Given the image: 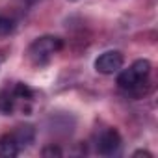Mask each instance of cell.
<instances>
[{
  "label": "cell",
  "instance_id": "obj_1",
  "mask_svg": "<svg viewBox=\"0 0 158 158\" xmlns=\"http://www.w3.org/2000/svg\"><path fill=\"white\" fill-rule=\"evenodd\" d=\"M61 39L54 37V35H43L39 39H35L30 48H28V58L34 65H43L47 63L60 48H61Z\"/></svg>",
  "mask_w": 158,
  "mask_h": 158
},
{
  "label": "cell",
  "instance_id": "obj_2",
  "mask_svg": "<svg viewBox=\"0 0 158 158\" xmlns=\"http://www.w3.org/2000/svg\"><path fill=\"white\" fill-rule=\"evenodd\" d=\"M151 73V63L149 60H136L128 69H123L117 76V86L121 89H136L143 78H147V74Z\"/></svg>",
  "mask_w": 158,
  "mask_h": 158
},
{
  "label": "cell",
  "instance_id": "obj_3",
  "mask_svg": "<svg viewBox=\"0 0 158 158\" xmlns=\"http://www.w3.org/2000/svg\"><path fill=\"white\" fill-rule=\"evenodd\" d=\"M123 67V54L119 50H108L102 52L95 60V69L101 74H114Z\"/></svg>",
  "mask_w": 158,
  "mask_h": 158
},
{
  "label": "cell",
  "instance_id": "obj_4",
  "mask_svg": "<svg viewBox=\"0 0 158 158\" xmlns=\"http://www.w3.org/2000/svg\"><path fill=\"white\" fill-rule=\"evenodd\" d=\"M119 147H121V136L117 130L108 128L101 134V138H99V152L101 154L112 156L119 151Z\"/></svg>",
  "mask_w": 158,
  "mask_h": 158
},
{
  "label": "cell",
  "instance_id": "obj_5",
  "mask_svg": "<svg viewBox=\"0 0 158 158\" xmlns=\"http://www.w3.org/2000/svg\"><path fill=\"white\" fill-rule=\"evenodd\" d=\"M19 145L13 138V134H8L0 138V158H15L19 154Z\"/></svg>",
  "mask_w": 158,
  "mask_h": 158
},
{
  "label": "cell",
  "instance_id": "obj_6",
  "mask_svg": "<svg viewBox=\"0 0 158 158\" xmlns=\"http://www.w3.org/2000/svg\"><path fill=\"white\" fill-rule=\"evenodd\" d=\"M34 136H35V132H34V127H30V125H26V127H19V128L13 132V138H15L19 149L28 147V145L34 141Z\"/></svg>",
  "mask_w": 158,
  "mask_h": 158
},
{
  "label": "cell",
  "instance_id": "obj_7",
  "mask_svg": "<svg viewBox=\"0 0 158 158\" xmlns=\"http://www.w3.org/2000/svg\"><path fill=\"white\" fill-rule=\"evenodd\" d=\"M17 102H19V101H17L13 89H2V91H0V112L11 114Z\"/></svg>",
  "mask_w": 158,
  "mask_h": 158
},
{
  "label": "cell",
  "instance_id": "obj_8",
  "mask_svg": "<svg viewBox=\"0 0 158 158\" xmlns=\"http://www.w3.org/2000/svg\"><path fill=\"white\" fill-rule=\"evenodd\" d=\"M11 30H13V23H11L10 19L0 17V37H2V35H8Z\"/></svg>",
  "mask_w": 158,
  "mask_h": 158
},
{
  "label": "cell",
  "instance_id": "obj_9",
  "mask_svg": "<svg viewBox=\"0 0 158 158\" xmlns=\"http://www.w3.org/2000/svg\"><path fill=\"white\" fill-rule=\"evenodd\" d=\"M60 154H61V151H60L58 147H54V145L43 149V156H60Z\"/></svg>",
  "mask_w": 158,
  "mask_h": 158
},
{
  "label": "cell",
  "instance_id": "obj_10",
  "mask_svg": "<svg viewBox=\"0 0 158 158\" xmlns=\"http://www.w3.org/2000/svg\"><path fill=\"white\" fill-rule=\"evenodd\" d=\"M132 156H147V158H151V156H152V154H151V152H149V151H136V152H134V154H132Z\"/></svg>",
  "mask_w": 158,
  "mask_h": 158
}]
</instances>
